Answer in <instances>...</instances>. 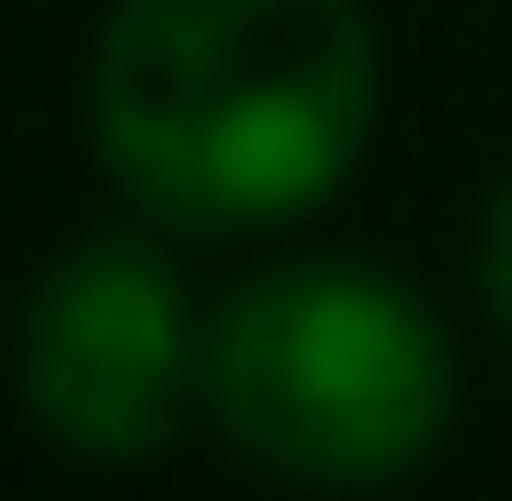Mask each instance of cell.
<instances>
[{"label": "cell", "mask_w": 512, "mask_h": 501, "mask_svg": "<svg viewBox=\"0 0 512 501\" xmlns=\"http://www.w3.org/2000/svg\"><path fill=\"white\" fill-rule=\"evenodd\" d=\"M376 92L365 0H114L92 35V160L148 228L262 240L353 183Z\"/></svg>", "instance_id": "6da1fadb"}, {"label": "cell", "mask_w": 512, "mask_h": 501, "mask_svg": "<svg viewBox=\"0 0 512 501\" xmlns=\"http://www.w3.org/2000/svg\"><path fill=\"white\" fill-rule=\"evenodd\" d=\"M456 331L399 262L308 251L274 274H239L205 319V422L262 479L365 501L399 490L456 433Z\"/></svg>", "instance_id": "7a4b0ae2"}, {"label": "cell", "mask_w": 512, "mask_h": 501, "mask_svg": "<svg viewBox=\"0 0 512 501\" xmlns=\"http://www.w3.org/2000/svg\"><path fill=\"white\" fill-rule=\"evenodd\" d=\"M12 388L46 445L92 467H148L205 410V319L183 297V262L148 228H80L35 262L12 308Z\"/></svg>", "instance_id": "3957f363"}, {"label": "cell", "mask_w": 512, "mask_h": 501, "mask_svg": "<svg viewBox=\"0 0 512 501\" xmlns=\"http://www.w3.org/2000/svg\"><path fill=\"white\" fill-rule=\"evenodd\" d=\"M478 308H490V331L512 342V171H501V183H490V205H478Z\"/></svg>", "instance_id": "277c9868"}]
</instances>
